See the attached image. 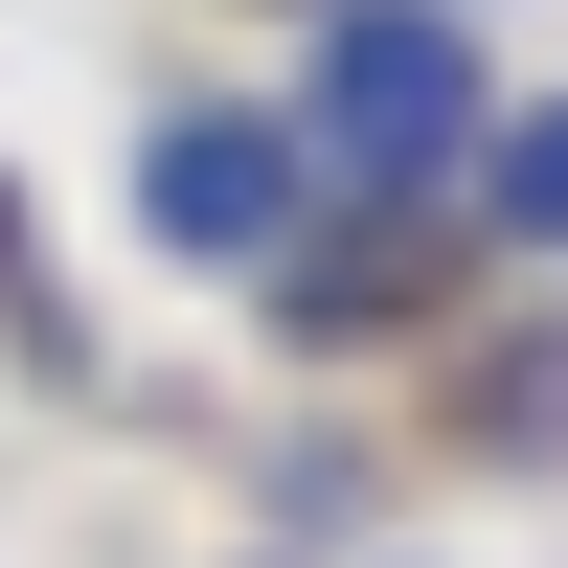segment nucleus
Here are the masks:
<instances>
[{"label":"nucleus","instance_id":"obj_1","mask_svg":"<svg viewBox=\"0 0 568 568\" xmlns=\"http://www.w3.org/2000/svg\"><path fill=\"white\" fill-rule=\"evenodd\" d=\"M342 136H364V160H433V136H455V45L433 23H364L342 45Z\"/></svg>","mask_w":568,"mask_h":568},{"label":"nucleus","instance_id":"obj_2","mask_svg":"<svg viewBox=\"0 0 568 568\" xmlns=\"http://www.w3.org/2000/svg\"><path fill=\"white\" fill-rule=\"evenodd\" d=\"M160 227L182 251H251L273 227V136H160Z\"/></svg>","mask_w":568,"mask_h":568},{"label":"nucleus","instance_id":"obj_3","mask_svg":"<svg viewBox=\"0 0 568 568\" xmlns=\"http://www.w3.org/2000/svg\"><path fill=\"white\" fill-rule=\"evenodd\" d=\"M524 205H546V227H568V114H524Z\"/></svg>","mask_w":568,"mask_h":568}]
</instances>
